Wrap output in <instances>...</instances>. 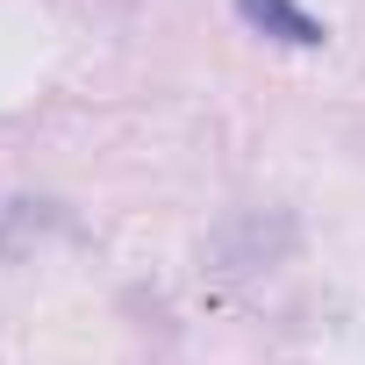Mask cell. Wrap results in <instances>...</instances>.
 Wrapping results in <instances>:
<instances>
[{"label":"cell","instance_id":"1","mask_svg":"<svg viewBox=\"0 0 365 365\" xmlns=\"http://www.w3.org/2000/svg\"><path fill=\"white\" fill-rule=\"evenodd\" d=\"M237 15L251 29H265L272 43H294V51H315L322 43V22L308 8H294V0H237Z\"/></svg>","mask_w":365,"mask_h":365}]
</instances>
